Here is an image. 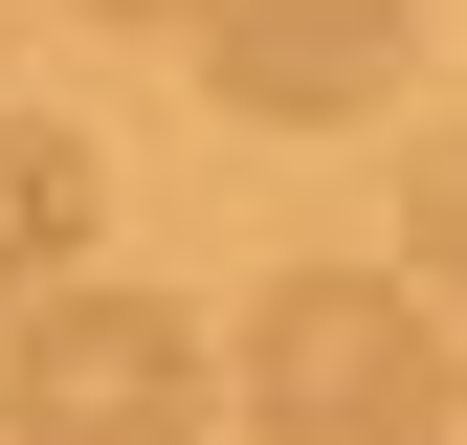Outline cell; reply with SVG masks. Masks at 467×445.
Masks as SVG:
<instances>
[{
    "mask_svg": "<svg viewBox=\"0 0 467 445\" xmlns=\"http://www.w3.org/2000/svg\"><path fill=\"white\" fill-rule=\"evenodd\" d=\"M0 401L23 423H201V334L156 290H89V267H45L23 334H0Z\"/></svg>",
    "mask_w": 467,
    "mask_h": 445,
    "instance_id": "7a4b0ae2",
    "label": "cell"
},
{
    "mask_svg": "<svg viewBox=\"0 0 467 445\" xmlns=\"http://www.w3.org/2000/svg\"><path fill=\"white\" fill-rule=\"evenodd\" d=\"M467 401V334L423 312V267H289L245 312V423L267 445H423Z\"/></svg>",
    "mask_w": 467,
    "mask_h": 445,
    "instance_id": "6da1fadb",
    "label": "cell"
},
{
    "mask_svg": "<svg viewBox=\"0 0 467 445\" xmlns=\"http://www.w3.org/2000/svg\"><path fill=\"white\" fill-rule=\"evenodd\" d=\"M45 267H89V134H45V111H0V312H23Z\"/></svg>",
    "mask_w": 467,
    "mask_h": 445,
    "instance_id": "277c9868",
    "label": "cell"
},
{
    "mask_svg": "<svg viewBox=\"0 0 467 445\" xmlns=\"http://www.w3.org/2000/svg\"><path fill=\"white\" fill-rule=\"evenodd\" d=\"M89 23H201V0H89Z\"/></svg>",
    "mask_w": 467,
    "mask_h": 445,
    "instance_id": "8992f818",
    "label": "cell"
},
{
    "mask_svg": "<svg viewBox=\"0 0 467 445\" xmlns=\"http://www.w3.org/2000/svg\"><path fill=\"white\" fill-rule=\"evenodd\" d=\"M400 267H423V312L467 334V134H423V179H400Z\"/></svg>",
    "mask_w": 467,
    "mask_h": 445,
    "instance_id": "5b68a950",
    "label": "cell"
},
{
    "mask_svg": "<svg viewBox=\"0 0 467 445\" xmlns=\"http://www.w3.org/2000/svg\"><path fill=\"white\" fill-rule=\"evenodd\" d=\"M201 89L267 134H334L400 89V0H201Z\"/></svg>",
    "mask_w": 467,
    "mask_h": 445,
    "instance_id": "3957f363",
    "label": "cell"
}]
</instances>
